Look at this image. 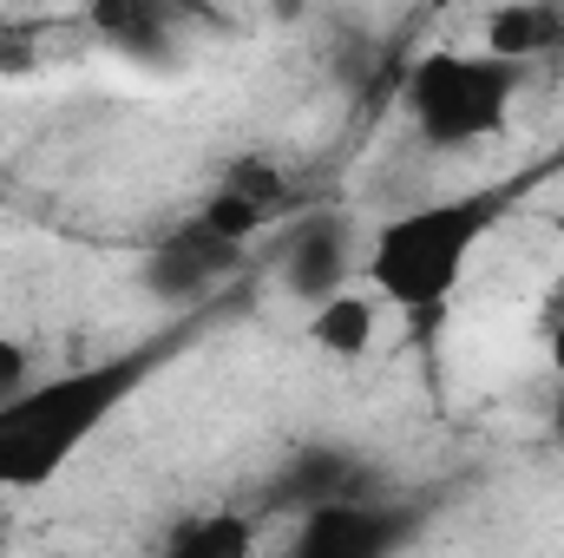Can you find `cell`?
<instances>
[{"mask_svg":"<svg viewBox=\"0 0 564 558\" xmlns=\"http://www.w3.org/2000/svg\"><path fill=\"white\" fill-rule=\"evenodd\" d=\"M177 348H184V335H158L144 348L66 368L53 382H33L20 401H7L0 408V486H13V493L46 486L73 453H86L99 440V427L119 415Z\"/></svg>","mask_w":564,"mask_h":558,"instance_id":"cell-1","label":"cell"},{"mask_svg":"<svg viewBox=\"0 0 564 558\" xmlns=\"http://www.w3.org/2000/svg\"><path fill=\"white\" fill-rule=\"evenodd\" d=\"M499 217H506V191H459V197H433V204L388 217L368 244L375 296L408 315L446 309L453 289L466 282L473 250L499 230Z\"/></svg>","mask_w":564,"mask_h":558,"instance_id":"cell-2","label":"cell"},{"mask_svg":"<svg viewBox=\"0 0 564 558\" xmlns=\"http://www.w3.org/2000/svg\"><path fill=\"white\" fill-rule=\"evenodd\" d=\"M519 86H525V66L492 60V53H453V46H440V53H421L408 66L401 106H408V119H414V132L426 144L453 151V144L492 139L506 126Z\"/></svg>","mask_w":564,"mask_h":558,"instance_id":"cell-3","label":"cell"},{"mask_svg":"<svg viewBox=\"0 0 564 558\" xmlns=\"http://www.w3.org/2000/svg\"><path fill=\"white\" fill-rule=\"evenodd\" d=\"M243 244H230V237H217L197 211L171 230V237H158L151 250H144L139 264V282L151 302H164V309H177V315H191V309H204L224 282L243 270Z\"/></svg>","mask_w":564,"mask_h":558,"instance_id":"cell-4","label":"cell"},{"mask_svg":"<svg viewBox=\"0 0 564 558\" xmlns=\"http://www.w3.org/2000/svg\"><path fill=\"white\" fill-rule=\"evenodd\" d=\"M414 539H421V506L375 493V500H348L295 519L282 558H401Z\"/></svg>","mask_w":564,"mask_h":558,"instance_id":"cell-5","label":"cell"},{"mask_svg":"<svg viewBox=\"0 0 564 558\" xmlns=\"http://www.w3.org/2000/svg\"><path fill=\"white\" fill-rule=\"evenodd\" d=\"M355 217L348 211H308V217H295L289 224V237H282V257H276V277L282 289L295 296V302H308V315L322 309V302H335L348 277H355Z\"/></svg>","mask_w":564,"mask_h":558,"instance_id":"cell-6","label":"cell"},{"mask_svg":"<svg viewBox=\"0 0 564 558\" xmlns=\"http://www.w3.org/2000/svg\"><path fill=\"white\" fill-rule=\"evenodd\" d=\"M348 500H375V466L355 447H341V440L295 447L276 466V480H270V506L295 513V519H308L322 506H348Z\"/></svg>","mask_w":564,"mask_h":558,"instance_id":"cell-7","label":"cell"},{"mask_svg":"<svg viewBox=\"0 0 564 558\" xmlns=\"http://www.w3.org/2000/svg\"><path fill=\"white\" fill-rule=\"evenodd\" d=\"M86 26L119 60H139V66L171 60V7H158V0H99V7H86Z\"/></svg>","mask_w":564,"mask_h":558,"instance_id":"cell-8","label":"cell"},{"mask_svg":"<svg viewBox=\"0 0 564 558\" xmlns=\"http://www.w3.org/2000/svg\"><path fill=\"white\" fill-rule=\"evenodd\" d=\"M564 46V7L558 0H512V7H492L486 13V53L492 60H539V53H558Z\"/></svg>","mask_w":564,"mask_h":558,"instance_id":"cell-9","label":"cell"},{"mask_svg":"<svg viewBox=\"0 0 564 558\" xmlns=\"http://www.w3.org/2000/svg\"><path fill=\"white\" fill-rule=\"evenodd\" d=\"M158 558H257V519L250 513H197L164 533Z\"/></svg>","mask_w":564,"mask_h":558,"instance_id":"cell-10","label":"cell"},{"mask_svg":"<svg viewBox=\"0 0 564 558\" xmlns=\"http://www.w3.org/2000/svg\"><path fill=\"white\" fill-rule=\"evenodd\" d=\"M375 296H355V289H341L335 302H322L315 315H308V342L322 348V355H341V362H355V355H368L375 348Z\"/></svg>","mask_w":564,"mask_h":558,"instance_id":"cell-11","label":"cell"},{"mask_svg":"<svg viewBox=\"0 0 564 558\" xmlns=\"http://www.w3.org/2000/svg\"><path fill=\"white\" fill-rule=\"evenodd\" d=\"M217 191H230V197H243V204H257L263 217H289V204H295V184H289V171H282L270 151H243V158H230V171H224V184Z\"/></svg>","mask_w":564,"mask_h":558,"instance_id":"cell-12","label":"cell"},{"mask_svg":"<svg viewBox=\"0 0 564 558\" xmlns=\"http://www.w3.org/2000/svg\"><path fill=\"white\" fill-rule=\"evenodd\" d=\"M197 217H204V224H210L217 237H230V244H243V250H250V244H257V237H263V230L276 224V217H263L257 204H243V197H230V191H210Z\"/></svg>","mask_w":564,"mask_h":558,"instance_id":"cell-13","label":"cell"},{"mask_svg":"<svg viewBox=\"0 0 564 558\" xmlns=\"http://www.w3.org/2000/svg\"><path fill=\"white\" fill-rule=\"evenodd\" d=\"M26 388H33V348L0 335V408H7V401H20Z\"/></svg>","mask_w":564,"mask_h":558,"instance_id":"cell-14","label":"cell"},{"mask_svg":"<svg viewBox=\"0 0 564 558\" xmlns=\"http://www.w3.org/2000/svg\"><path fill=\"white\" fill-rule=\"evenodd\" d=\"M40 60V26H0V73H26Z\"/></svg>","mask_w":564,"mask_h":558,"instance_id":"cell-15","label":"cell"},{"mask_svg":"<svg viewBox=\"0 0 564 558\" xmlns=\"http://www.w3.org/2000/svg\"><path fill=\"white\" fill-rule=\"evenodd\" d=\"M552 342H558V362H564V289H558V302H552Z\"/></svg>","mask_w":564,"mask_h":558,"instance_id":"cell-16","label":"cell"},{"mask_svg":"<svg viewBox=\"0 0 564 558\" xmlns=\"http://www.w3.org/2000/svg\"><path fill=\"white\" fill-rule=\"evenodd\" d=\"M552 440L564 447V395H558V408H552Z\"/></svg>","mask_w":564,"mask_h":558,"instance_id":"cell-17","label":"cell"},{"mask_svg":"<svg viewBox=\"0 0 564 558\" xmlns=\"http://www.w3.org/2000/svg\"><path fill=\"white\" fill-rule=\"evenodd\" d=\"M46 558H66V552H46Z\"/></svg>","mask_w":564,"mask_h":558,"instance_id":"cell-18","label":"cell"}]
</instances>
